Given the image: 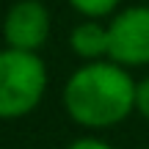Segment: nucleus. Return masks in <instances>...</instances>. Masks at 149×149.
I'll list each match as a JSON object with an SVG mask.
<instances>
[{
  "label": "nucleus",
  "mask_w": 149,
  "mask_h": 149,
  "mask_svg": "<svg viewBox=\"0 0 149 149\" xmlns=\"http://www.w3.org/2000/svg\"><path fill=\"white\" fill-rule=\"evenodd\" d=\"M64 105L88 130L116 127L135 111V80L116 61H88L66 80Z\"/></svg>",
  "instance_id": "f257e3e1"
},
{
  "label": "nucleus",
  "mask_w": 149,
  "mask_h": 149,
  "mask_svg": "<svg viewBox=\"0 0 149 149\" xmlns=\"http://www.w3.org/2000/svg\"><path fill=\"white\" fill-rule=\"evenodd\" d=\"M69 42H72V50L80 58H88V61L108 58V25H100L97 19L80 22L72 31Z\"/></svg>",
  "instance_id": "39448f33"
},
{
  "label": "nucleus",
  "mask_w": 149,
  "mask_h": 149,
  "mask_svg": "<svg viewBox=\"0 0 149 149\" xmlns=\"http://www.w3.org/2000/svg\"><path fill=\"white\" fill-rule=\"evenodd\" d=\"M47 88V69L42 58L28 50H0V119L31 113Z\"/></svg>",
  "instance_id": "f03ea898"
},
{
  "label": "nucleus",
  "mask_w": 149,
  "mask_h": 149,
  "mask_svg": "<svg viewBox=\"0 0 149 149\" xmlns=\"http://www.w3.org/2000/svg\"><path fill=\"white\" fill-rule=\"evenodd\" d=\"M108 58L122 66L149 64V6H130L111 19Z\"/></svg>",
  "instance_id": "7ed1b4c3"
},
{
  "label": "nucleus",
  "mask_w": 149,
  "mask_h": 149,
  "mask_svg": "<svg viewBox=\"0 0 149 149\" xmlns=\"http://www.w3.org/2000/svg\"><path fill=\"white\" fill-rule=\"evenodd\" d=\"M135 111L144 119H149V77L135 83Z\"/></svg>",
  "instance_id": "0eeeda50"
},
{
  "label": "nucleus",
  "mask_w": 149,
  "mask_h": 149,
  "mask_svg": "<svg viewBox=\"0 0 149 149\" xmlns=\"http://www.w3.org/2000/svg\"><path fill=\"white\" fill-rule=\"evenodd\" d=\"M69 3L80 14H86L88 19H100V17H105V14H113L122 0H69Z\"/></svg>",
  "instance_id": "423d86ee"
},
{
  "label": "nucleus",
  "mask_w": 149,
  "mask_h": 149,
  "mask_svg": "<svg viewBox=\"0 0 149 149\" xmlns=\"http://www.w3.org/2000/svg\"><path fill=\"white\" fill-rule=\"evenodd\" d=\"M6 44L14 50L36 53L50 36V14L39 0H19L8 8L3 22Z\"/></svg>",
  "instance_id": "20e7f679"
},
{
  "label": "nucleus",
  "mask_w": 149,
  "mask_h": 149,
  "mask_svg": "<svg viewBox=\"0 0 149 149\" xmlns=\"http://www.w3.org/2000/svg\"><path fill=\"white\" fill-rule=\"evenodd\" d=\"M66 149H111L105 144V141H100V138H80V141H74L72 146H66Z\"/></svg>",
  "instance_id": "6e6552de"
}]
</instances>
